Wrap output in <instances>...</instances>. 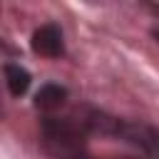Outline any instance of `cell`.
<instances>
[{
	"label": "cell",
	"instance_id": "52a82bcc",
	"mask_svg": "<svg viewBox=\"0 0 159 159\" xmlns=\"http://www.w3.org/2000/svg\"><path fill=\"white\" fill-rule=\"evenodd\" d=\"M152 7H154V10H157V12H159V5H152Z\"/></svg>",
	"mask_w": 159,
	"mask_h": 159
},
{
	"label": "cell",
	"instance_id": "3957f363",
	"mask_svg": "<svg viewBox=\"0 0 159 159\" xmlns=\"http://www.w3.org/2000/svg\"><path fill=\"white\" fill-rule=\"evenodd\" d=\"M32 50L42 57H62L65 55V40H62V30L55 25V22H45L40 25L35 32H32V40H30Z\"/></svg>",
	"mask_w": 159,
	"mask_h": 159
},
{
	"label": "cell",
	"instance_id": "7a4b0ae2",
	"mask_svg": "<svg viewBox=\"0 0 159 159\" xmlns=\"http://www.w3.org/2000/svg\"><path fill=\"white\" fill-rule=\"evenodd\" d=\"M117 139H122L124 144L139 149V154L144 159H159V129L144 122H127L119 119L117 127Z\"/></svg>",
	"mask_w": 159,
	"mask_h": 159
},
{
	"label": "cell",
	"instance_id": "6da1fadb",
	"mask_svg": "<svg viewBox=\"0 0 159 159\" xmlns=\"http://www.w3.org/2000/svg\"><path fill=\"white\" fill-rule=\"evenodd\" d=\"M87 122L82 114L45 117L40 122V139L52 159H75L87 149Z\"/></svg>",
	"mask_w": 159,
	"mask_h": 159
},
{
	"label": "cell",
	"instance_id": "277c9868",
	"mask_svg": "<svg viewBox=\"0 0 159 159\" xmlns=\"http://www.w3.org/2000/svg\"><path fill=\"white\" fill-rule=\"evenodd\" d=\"M67 99V89L60 87V84H42L35 94V107L42 109V112H55L65 104Z\"/></svg>",
	"mask_w": 159,
	"mask_h": 159
},
{
	"label": "cell",
	"instance_id": "5b68a950",
	"mask_svg": "<svg viewBox=\"0 0 159 159\" xmlns=\"http://www.w3.org/2000/svg\"><path fill=\"white\" fill-rule=\"evenodd\" d=\"M2 70H5V82H7L10 94H12V97H22V94L30 89V82H32L30 72H27L25 67H20V65H12V62H7Z\"/></svg>",
	"mask_w": 159,
	"mask_h": 159
},
{
	"label": "cell",
	"instance_id": "8992f818",
	"mask_svg": "<svg viewBox=\"0 0 159 159\" xmlns=\"http://www.w3.org/2000/svg\"><path fill=\"white\" fill-rule=\"evenodd\" d=\"M75 159H97V157H89V154L84 152V154L75 157ZM99 159H144V157H99Z\"/></svg>",
	"mask_w": 159,
	"mask_h": 159
}]
</instances>
